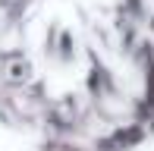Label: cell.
I'll use <instances>...</instances> for the list:
<instances>
[{
	"instance_id": "1",
	"label": "cell",
	"mask_w": 154,
	"mask_h": 151,
	"mask_svg": "<svg viewBox=\"0 0 154 151\" xmlns=\"http://www.w3.org/2000/svg\"><path fill=\"white\" fill-rule=\"evenodd\" d=\"M32 72H35L32 69V60L22 57V54H13V57H6V63H3V76H6V82H13V85L29 82Z\"/></svg>"
},
{
	"instance_id": "2",
	"label": "cell",
	"mask_w": 154,
	"mask_h": 151,
	"mask_svg": "<svg viewBox=\"0 0 154 151\" xmlns=\"http://www.w3.org/2000/svg\"><path fill=\"white\" fill-rule=\"evenodd\" d=\"M54 57H57L60 63H75V57H79V44H75L72 29H63V25H60V35H57V47H54Z\"/></svg>"
}]
</instances>
